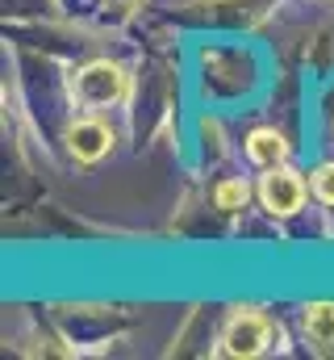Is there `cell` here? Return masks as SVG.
<instances>
[{
	"mask_svg": "<svg viewBox=\"0 0 334 360\" xmlns=\"http://www.w3.org/2000/svg\"><path fill=\"white\" fill-rule=\"evenodd\" d=\"M272 340H280L276 323L263 314V310H250V306H239L230 310V319L222 323L218 331V344H213V356L222 360H255L272 348Z\"/></svg>",
	"mask_w": 334,
	"mask_h": 360,
	"instance_id": "1",
	"label": "cell"
},
{
	"mask_svg": "<svg viewBox=\"0 0 334 360\" xmlns=\"http://www.w3.org/2000/svg\"><path fill=\"white\" fill-rule=\"evenodd\" d=\"M126 92H130L126 68L109 63V59H92L72 76V96H76L80 109H113V105L126 101Z\"/></svg>",
	"mask_w": 334,
	"mask_h": 360,
	"instance_id": "2",
	"label": "cell"
},
{
	"mask_svg": "<svg viewBox=\"0 0 334 360\" xmlns=\"http://www.w3.org/2000/svg\"><path fill=\"white\" fill-rule=\"evenodd\" d=\"M314 188L305 184L301 172H293L288 164H280V168H267V176L259 180V188H255V197H259V205L272 214V218H293V214H301V205H305V197H309Z\"/></svg>",
	"mask_w": 334,
	"mask_h": 360,
	"instance_id": "3",
	"label": "cell"
},
{
	"mask_svg": "<svg viewBox=\"0 0 334 360\" xmlns=\"http://www.w3.org/2000/svg\"><path fill=\"white\" fill-rule=\"evenodd\" d=\"M63 143H67L72 160H80V164H100V160L113 151V130H109L100 117H76V122L63 130Z\"/></svg>",
	"mask_w": 334,
	"mask_h": 360,
	"instance_id": "4",
	"label": "cell"
},
{
	"mask_svg": "<svg viewBox=\"0 0 334 360\" xmlns=\"http://www.w3.org/2000/svg\"><path fill=\"white\" fill-rule=\"evenodd\" d=\"M247 155L259 168H280V164H288V139L272 126H259L247 134Z\"/></svg>",
	"mask_w": 334,
	"mask_h": 360,
	"instance_id": "5",
	"label": "cell"
},
{
	"mask_svg": "<svg viewBox=\"0 0 334 360\" xmlns=\"http://www.w3.org/2000/svg\"><path fill=\"white\" fill-rule=\"evenodd\" d=\"M301 331L318 352H334V302H309L301 310Z\"/></svg>",
	"mask_w": 334,
	"mask_h": 360,
	"instance_id": "6",
	"label": "cell"
},
{
	"mask_svg": "<svg viewBox=\"0 0 334 360\" xmlns=\"http://www.w3.org/2000/svg\"><path fill=\"white\" fill-rule=\"evenodd\" d=\"M247 201H250V184L243 176H226V180L213 184V205H218L222 214H239Z\"/></svg>",
	"mask_w": 334,
	"mask_h": 360,
	"instance_id": "7",
	"label": "cell"
},
{
	"mask_svg": "<svg viewBox=\"0 0 334 360\" xmlns=\"http://www.w3.org/2000/svg\"><path fill=\"white\" fill-rule=\"evenodd\" d=\"M309 188H314V197L322 205H334V164H318L309 172Z\"/></svg>",
	"mask_w": 334,
	"mask_h": 360,
	"instance_id": "8",
	"label": "cell"
},
{
	"mask_svg": "<svg viewBox=\"0 0 334 360\" xmlns=\"http://www.w3.org/2000/svg\"><path fill=\"white\" fill-rule=\"evenodd\" d=\"M105 8H117V13H134V8H142V0H105Z\"/></svg>",
	"mask_w": 334,
	"mask_h": 360,
	"instance_id": "9",
	"label": "cell"
},
{
	"mask_svg": "<svg viewBox=\"0 0 334 360\" xmlns=\"http://www.w3.org/2000/svg\"><path fill=\"white\" fill-rule=\"evenodd\" d=\"M330 130H334V122H330Z\"/></svg>",
	"mask_w": 334,
	"mask_h": 360,
	"instance_id": "10",
	"label": "cell"
}]
</instances>
